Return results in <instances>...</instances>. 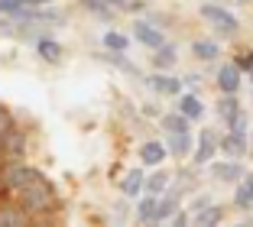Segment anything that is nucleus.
Returning <instances> with one entry per match:
<instances>
[{
  "label": "nucleus",
  "instance_id": "2eb2a0df",
  "mask_svg": "<svg viewBox=\"0 0 253 227\" xmlns=\"http://www.w3.org/2000/svg\"><path fill=\"white\" fill-rule=\"evenodd\" d=\"M140 159H143V166H159V162L166 159V146H163V143H156V139H149V143H143Z\"/></svg>",
  "mask_w": 253,
  "mask_h": 227
},
{
  "label": "nucleus",
  "instance_id": "ddd939ff",
  "mask_svg": "<svg viewBox=\"0 0 253 227\" xmlns=\"http://www.w3.org/2000/svg\"><path fill=\"white\" fill-rule=\"evenodd\" d=\"M192 221H195L198 227L221 224V221H224V208H221V205H205L201 211H195V214H192Z\"/></svg>",
  "mask_w": 253,
  "mask_h": 227
},
{
  "label": "nucleus",
  "instance_id": "5701e85b",
  "mask_svg": "<svg viewBox=\"0 0 253 227\" xmlns=\"http://www.w3.org/2000/svg\"><path fill=\"white\" fill-rule=\"evenodd\" d=\"M234 208H237V211H253V191L247 188L244 182H240L237 191H234Z\"/></svg>",
  "mask_w": 253,
  "mask_h": 227
},
{
  "label": "nucleus",
  "instance_id": "20e7f679",
  "mask_svg": "<svg viewBox=\"0 0 253 227\" xmlns=\"http://www.w3.org/2000/svg\"><path fill=\"white\" fill-rule=\"evenodd\" d=\"M179 205H182V191L172 185V188H166V195H159L156 198V214H153V224H159V221H169L172 214L179 211Z\"/></svg>",
  "mask_w": 253,
  "mask_h": 227
},
{
  "label": "nucleus",
  "instance_id": "7c9ffc66",
  "mask_svg": "<svg viewBox=\"0 0 253 227\" xmlns=\"http://www.w3.org/2000/svg\"><path fill=\"white\" fill-rule=\"evenodd\" d=\"M247 75H250V78H253V68H250V72H247Z\"/></svg>",
  "mask_w": 253,
  "mask_h": 227
},
{
  "label": "nucleus",
  "instance_id": "393cba45",
  "mask_svg": "<svg viewBox=\"0 0 253 227\" xmlns=\"http://www.w3.org/2000/svg\"><path fill=\"white\" fill-rule=\"evenodd\" d=\"M126 45H130V39L124 36V33H104V49L107 52H126Z\"/></svg>",
  "mask_w": 253,
  "mask_h": 227
},
{
  "label": "nucleus",
  "instance_id": "39448f33",
  "mask_svg": "<svg viewBox=\"0 0 253 227\" xmlns=\"http://www.w3.org/2000/svg\"><path fill=\"white\" fill-rule=\"evenodd\" d=\"M133 36H136V43H143L146 49H159V45L166 43L163 30H159L156 23H149V20H136L133 23Z\"/></svg>",
  "mask_w": 253,
  "mask_h": 227
},
{
  "label": "nucleus",
  "instance_id": "f8f14e48",
  "mask_svg": "<svg viewBox=\"0 0 253 227\" xmlns=\"http://www.w3.org/2000/svg\"><path fill=\"white\" fill-rule=\"evenodd\" d=\"M240 110H244V104H240L237 94H224L221 101H217V117H221L224 124H231V120L237 117Z\"/></svg>",
  "mask_w": 253,
  "mask_h": 227
},
{
  "label": "nucleus",
  "instance_id": "9d476101",
  "mask_svg": "<svg viewBox=\"0 0 253 227\" xmlns=\"http://www.w3.org/2000/svg\"><path fill=\"white\" fill-rule=\"evenodd\" d=\"M166 153H172V156H188V149H192V136L188 133H166Z\"/></svg>",
  "mask_w": 253,
  "mask_h": 227
},
{
  "label": "nucleus",
  "instance_id": "423d86ee",
  "mask_svg": "<svg viewBox=\"0 0 253 227\" xmlns=\"http://www.w3.org/2000/svg\"><path fill=\"white\" fill-rule=\"evenodd\" d=\"M217 133L214 130H208V127H205V130L198 133V146H195V166H205V162H211L217 156Z\"/></svg>",
  "mask_w": 253,
  "mask_h": 227
},
{
  "label": "nucleus",
  "instance_id": "c756f323",
  "mask_svg": "<svg viewBox=\"0 0 253 227\" xmlns=\"http://www.w3.org/2000/svg\"><path fill=\"white\" fill-rule=\"evenodd\" d=\"M198 81H201L198 75H188V78H185V85H188V88H198Z\"/></svg>",
  "mask_w": 253,
  "mask_h": 227
},
{
  "label": "nucleus",
  "instance_id": "4468645a",
  "mask_svg": "<svg viewBox=\"0 0 253 227\" xmlns=\"http://www.w3.org/2000/svg\"><path fill=\"white\" fill-rule=\"evenodd\" d=\"M36 55L45 59V62H59L62 59V45L55 43V39H49V36H39L36 39Z\"/></svg>",
  "mask_w": 253,
  "mask_h": 227
},
{
  "label": "nucleus",
  "instance_id": "9b49d317",
  "mask_svg": "<svg viewBox=\"0 0 253 227\" xmlns=\"http://www.w3.org/2000/svg\"><path fill=\"white\" fill-rule=\"evenodd\" d=\"M192 55L201 62H214L217 55H221V45L214 43V39H195L192 43Z\"/></svg>",
  "mask_w": 253,
  "mask_h": 227
},
{
  "label": "nucleus",
  "instance_id": "0eeeda50",
  "mask_svg": "<svg viewBox=\"0 0 253 227\" xmlns=\"http://www.w3.org/2000/svg\"><path fill=\"white\" fill-rule=\"evenodd\" d=\"M146 85L156 91V94H163V97H179L182 94V81L172 78V75H149Z\"/></svg>",
  "mask_w": 253,
  "mask_h": 227
},
{
  "label": "nucleus",
  "instance_id": "f03ea898",
  "mask_svg": "<svg viewBox=\"0 0 253 227\" xmlns=\"http://www.w3.org/2000/svg\"><path fill=\"white\" fill-rule=\"evenodd\" d=\"M201 20H208L214 26V33H221V36H237L240 33V20L227 7H217V3H205L201 7Z\"/></svg>",
  "mask_w": 253,
  "mask_h": 227
},
{
  "label": "nucleus",
  "instance_id": "412c9836",
  "mask_svg": "<svg viewBox=\"0 0 253 227\" xmlns=\"http://www.w3.org/2000/svg\"><path fill=\"white\" fill-rule=\"evenodd\" d=\"M153 65H156V68H172V65H175V45H159V49H156V55H153Z\"/></svg>",
  "mask_w": 253,
  "mask_h": 227
},
{
  "label": "nucleus",
  "instance_id": "aec40b11",
  "mask_svg": "<svg viewBox=\"0 0 253 227\" xmlns=\"http://www.w3.org/2000/svg\"><path fill=\"white\" fill-rule=\"evenodd\" d=\"M156 198L159 195H149V191H146V195H143V201L136 205V218H140L143 224H153V214H156Z\"/></svg>",
  "mask_w": 253,
  "mask_h": 227
},
{
  "label": "nucleus",
  "instance_id": "2f4dec72",
  "mask_svg": "<svg viewBox=\"0 0 253 227\" xmlns=\"http://www.w3.org/2000/svg\"><path fill=\"white\" fill-rule=\"evenodd\" d=\"M250 153H253V143H250Z\"/></svg>",
  "mask_w": 253,
  "mask_h": 227
},
{
  "label": "nucleus",
  "instance_id": "4be33fe9",
  "mask_svg": "<svg viewBox=\"0 0 253 227\" xmlns=\"http://www.w3.org/2000/svg\"><path fill=\"white\" fill-rule=\"evenodd\" d=\"M163 130L166 133H188V117L185 114H169V117H163Z\"/></svg>",
  "mask_w": 253,
  "mask_h": 227
},
{
  "label": "nucleus",
  "instance_id": "a878e982",
  "mask_svg": "<svg viewBox=\"0 0 253 227\" xmlns=\"http://www.w3.org/2000/svg\"><path fill=\"white\" fill-rule=\"evenodd\" d=\"M23 7H26V3H23V0H0V16H20L23 13Z\"/></svg>",
  "mask_w": 253,
  "mask_h": 227
},
{
  "label": "nucleus",
  "instance_id": "b1692460",
  "mask_svg": "<svg viewBox=\"0 0 253 227\" xmlns=\"http://www.w3.org/2000/svg\"><path fill=\"white\" fill-rule=\"evenodd\" d=\"M78 3H82V7H88L91 13L104 16V20H107V16H114V10H117V7L111 3V0H78Z\"/></svg>",
  "mask_w": 253,
  "mask_h": 227
},
{
  "label": "nucleus",
  "instance_id": "6e6552de",
  "mask_svg": "<svg viewBox=\"0 0 253 227\" xmlns=\"http://www.w3.org/2000/svg\"><path fill=\"white\" fill-rule=\"evenodd\" d=\"M211 176H214L217 182H237V179L244 176V166H240L237 159H227V162H211Z\"/></svg>",
  "mask_w": 253,
  "mask_h": 227
},
{
  "label": "nucleus",
  "instance_id": "c85d7f7f",
  "mask_svg": "<svg viewBox=\"0 0 253 227\" xmlns=\"http://www.w3.org/2000/svg\"><path fill=\"white\" fill-rule=\"evenodd\" d=\"M240 179H244V185H247V188L253 191V172H244V176H240Z\"/></svg>",
  "mask_w": 253,
  "mask_h": 227
},
{
  "label": "nucleus",
  "instance_id": "f257e3e1",
  "mask_svg": "<svg viewBox=\"0 0 253 227\" xmlns=\"http://www.w3.org/2000/svg\"><path fill=\"white\" fill-rule=\"evenodd\" d=\"M10 201H13L26 218H42L45 211H52V208L59 205V195H55L52 182L39 172V176H33L26 185H20V188L10 195Z\"/></svg>",
  "mask_w": 253,
  "mask_h": 227
},
{
  "label": "nucleus",
  "instance_id": "a211bd4d",
  "mask_svg": "<svg viewBox=\"0 0 253 227\" xmlns=\"http://www.w3.org/2000/svg\"><path fill=\"white\" fill-rule=\"evenodd\" d=\"M169 185H172V176H169V172H153V176H146L143 188H146L149 195H163Z\"/></svg>",
  "mask_w": 253,
  "mask_h": 227
},
{
  "label": "nucleus",
  "instance_id": "dca6fc26",
  "mask_svg": "<svg viewBox=\"0 0 253 227\" xmlns=\"http://www.w3.org/2000/svg\"><path fill=\"white\" fill-rule=\"evenodd\" d=\"M143 182H146V176H143V169H133V172H126V179L120 182V191L130 198H136L143 191Z\"/></svg>",
  "mask_w": 253,
  "mask_h": 227
},
{
  "label": "nucleus",
  "instance_id": "6ab92c4d",
  "mask_svg": "<svg viewBox=\"0 0 253 227\" xmlns=\"http://www.w3.org/2000/svg\"><path fill=\"white\" fill-rule=\"evenodd\" d=\"M26 221L30 218H26L13 201H3V205H0V224H26Z\"/></svg>",
  "mask_w": 253,
  "mask_h": 227
},
{
  "label": "nucleus",
  "instance_id": "bb28decb",
  "mask_svg": "<svg viewBox=\"0 0 253 227\" xmlns=\"http://www.w3.org/2000/svg\"><path fill=\"white\" fill-rule=\"evenodd\" d=\"M234 65H237L240 72H250V68H253V52H240V55H237V62H234Z\"/></svg>",
  "mask_w": 253,
  "mask_h": 227
},
{
  "label": "nucleus",
  "instance_id": "7ed1b4c3",
  "mask_svg": "<svg viewBox=\"0 0 253 227\" xmlns=\"http://www.w3.org/2000/svg\"><path fill=\"white\" fill-rule=\"evenodd\" d=\"M217 153H224L227 159H244L247 153H250V139H247V133H224L221 139H217Z\"/></svg>",
  "mask_w": 253,
  "mask_h": 227
},
{
  "label": "nucleus",
  "instance_id": "f3484780",
  "mask_svg": "<svg viewBox=\"0 0 253 227\" xmlns=\"http://www.w3.org/2000/svg\"><path fill=\"white\" fill-rule=\"evenodd\" d=\"M179 104H182V114H185L188 120H198L201 114H205V104H201L198 94H179Z\"/></svg>",
  "mask_w": 253,
  "mask_h": 227
},
{
  "label": "nucleus",
  "instance_id": "cd10ccee",
  "mask_svg": "<svg viewBox=\"0 0 253 227\" xmlns=\"http://www.w3.org/2000/svg\"><path fill=\"white\" fill-rule=\"evenodd\" d=\"M205 205H211V195H198V198H195V201H192V214H195V211H201Z\"/></svg>",
  "mask_w": 253,
  "mask_h": 227
},
{
  "label": "nucleus",
  "instance_id": "1a4fd4ad",
  "mask_svg": "<svg viewBox=\"0 0 253 227\" xmlns=\"http://www.w3.org/2000/svg\"><path fill=\"white\" fill-rule=\"evenodd\" d=\"M217 88H221L224 94H237L240 91V68L237 65H221V72H217Z\"/></svg>",
  "mask_w": 253,
  "mask_h": 227
}]
</instances>
